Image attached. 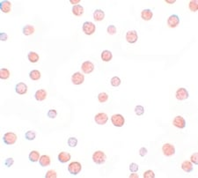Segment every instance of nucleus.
<instances>
[{
    "label": "nucleus",
    "mask_w": 198,
    "mask_h": 178,
    "mask_svg": "<svg viewBox=\"0 0 198 178\" xmlns=\"http://www.w3.org/2000/svg\"><path fill=\"white\" fill-rule=\"evenodd\" d=\"M138 165L137 163H130V171L132 173H137L138 171Z\"/></svg>",
    "instance_id": "39"
},
{
    "label": "nucleus",
    "mask_w": 198,
    "mask_h": 178,
    "mask_svg": "<svg viewBox=\"0 0 198 178\" xmlns=\"http://www.w3.org/2000/svg\"><path fill=\"white\" fill-rule=\"evenodd\" d=\"M16 141H17V135L13 132H6L3 136V142L7 146L13 145L16 143Z\"/></svg>",
    "instance_id": "3"
},
{
    "label": "nucleus",
    "mask_w": 198,
    "mask_h": 178,
    "mask_svg": "<svg viewBox=\"0 0 198 178\" xmlns=\"http://www.w3.org/2000/svg\"><path fill=\"white\" fill-rule=\"evenodd\" d=\"M46 178H57V174L55 170H48L46 175H45Z\"/></svg>",
    "instance_id": "35"
},
{
    "label": "nucleus",
    "mask_w": 198,
    "mask_h": 178,
    "mask_svg": "<svg viewBox=\"0 0 198 178\" xmlns=\"http://www.w3.org/2000/svg\"><path fill=\"white\" fill-rule=\"evenodd\" d=\"M175 97L179 100H187L189 97V95H188V90L186 88L180 87V88H179L178 90L176 91Z\"/></svg>",
    "instance_id": "8"
},
{
    "label": "nucleus",
    "mask_w": 198,
    "mask_h": 178,
    "mask_svg": "<svg viewBox=\"0 0 198 178\" xmlns=\"http://www.w3.org/2000/svg\"><path fill=\"white\" fill-rule=\"evenodd\" d=\"M188 8L192 12H197L198 10V3L197 1H190L188 4Z\"/></svg>",
    "instance_id": "33"
},
{
    "label": "nucleus",
    "mask_w": 198,
    "mask_h": 178,
    "mask_svg": "<svg viewBox=\"0 0 198 178\" xmlns=\"http://www.w3.org/2000/svg\"><path fill=\"white\" fill-rule=\"evenodd\" d=\"M147 153H148V150H147L145 147H141V148L139 149V155H140L141 157H144V156L147 154Z\"/></svg>",
    "instance_id": "42"
},
{
    "label": "nucleus",
    "mask_w": 198,
    "mask_h": 178,
    "mask_svg": "<svg viewBox=\"0 0 198 178\" xmlns=\"http://www.w3.org/2000/svg\"><path fill=\"white\" fill-rule=\"evenodd\" d=\"M106 160H107V156H106V154L102 151H96L93 154V162L98 164V165H101V164L105 163Z\"/></svg>",
    "instance_id": "4"
},
{
    "label": "nucleus",
    "mask_w": 198,
    "mask_h": 178,
    "mask_svg": "<svg viewBox=\"0 0 198 178\" xmlns=\"http://www.w3.org/2000/svg\"><path fill=\"white\" fill-rule=\"evenodd\" d=\"M135 113H136V115L137 116H143L144 114V108L143 107V106H141V105H138V106H136L135 107Z\"/></svg>",
    "instance_id": "32"
},
{
    "label": "nucleus",
    "mask_w": 198,
    "mask_h": 178,
    "mask_svg": "<svg viewBox=\"0 0 198 178\" xmlns=\"http://www.w3.org/2000/svg\"><path fill=\"white\" fill-rule=\"evenodd\" d=\"M121 79L119 78V77H113L111 80H110V84H111V86H114V87H117L119 86L120 85H121Z\"/></svg>",
    "instance_id": "30"
},
{
    "label": "nucleus",
    "mask_w": 198,
    "mask_h": 178,
    "mask_svg": "<svg viewBox=\"0 0 198 178\" xmlns=\"http://www.w3.org/2000/svg\"><path fill=\"white\" fill-rule=\"evenodd\" d=\"M180 24V17L176 14H172L167 19V25L171 28H174Z\"/></svg>",
    "instance_id": "9"
},
{
    "label": "nucleus",
    "mask_w": 198,
    "mask_h": 178,
    "mask_svg": "<svg viewBox=\"0 0 198 178\" xmlns=\"http://www.w3.org/2000/svg\"><path fill=\"white\" fill-rule=\"evenodd\" d=\"M98 100H99V102H101V103L106 102L108 100L107 94H106V93H99V95H98Z\"/></svg>",
    "instance_id": "34"
},
{
    "label": "nucleus",
    "mask_w": 198,
    "mask_h": 178,
    "mask_svg": "<svg viewBox=\"0 0 198 178\" xmlns=\"http://www.w3.org/2000/svg\"><path fill=\"white\" fill-rule=\"evenodd\" d=\"M79 2H80V0H70V3L71 4H75V5L79 4Z\"/></svg>",
    "instance_id": "44"
},
{
    "label": "nucleus",
    "mask_w": 198,
    "mask_h": 178,
    "mask_svg": "<svg viewBox=\"0 0 198 178\" xmlns=\"http://www.w3.org/2000/svg\"><path fill=\"white\" fill-rule=\"evenodd\" d=\"M15 92L18 94V95H25L26 92H27V86L25 84V83H18L16 86H15Z\"/></svg>",
    "instance_id": "15"
},
{
    "label": "nucleus",
    "mask_w": 198,
    "mask_h": 178,
    "mask_svg": "<svg viewBox=\"0 0 198 178\" xmlns=\"http://www.w3.org/2000/svg\"><path fill=\"white\" fill-rule=\"evenodd\" d=\"M81 70L85 74H90L94 70V64L90 61H85L81 65Z\"/></svg>",
    "instance_id": "7"
},
{
    "label": "nucleus",
    "mask_w": 198,
    "mask_h": 178,
    "mask_svg": "<svg viewBox=\"0 0 198 178\" xmlns=\"http://www.w3.org/2000/svg\"><path fill=\"white\" fill-rule=\"evenodd\" d=\"M107 33L109 34V35H116V26H114V25H109L108 27H107Z\"/></svg>",
    "instance_id": "37"
},
{
    "label": "nucleus",
    "mask_w": 198,
    "mask_h": 178,
    "mask_svg": "<svg viewBox=\"0 0 198 178\" xmlns=\"http://www.w3.org/2000/svg\"><path fill=\"white\" fill-rule=\"evenodd\" d=\"M82 30L83 32L86 35H92L95 30H96V27L95 25L91 22V21H85L83 23V26H82Z\"/></svg>",
    "instance_id": "1"
},
{
    "label": "nucleus",
    "mask_w": 198,
    "mask_h": 178,
    "mask_svg": "<svg viewBox=\"0 0 198 178\" xmlns=\"http://www.w3.org/2000/svg\"><path fill=\"white\" fill-rule=\"evenodd\" d=\"M130 178H133V177L138 178L139 177H138V175H137V174H135V175H134V174H132V175H130Z\"/></svg>",
    "instance_id": "45"
},
{
    "label": "nucleus",
    "mask_w": 198,
    "mask_h": 178,
    "mask_svg": "<svg viewBox=\"0 0 198 178\" xmlns=\"http://www.w3.org/2000/svg\"><path fill=\"white\" fill-rule=\"evenodd\" d=\"M190 161L195 164V165H198V154L197 153H195L194 154L191 155L190 157Z\"/></svg>",
    "instance_id": "41"
},
{
    "label": "nucleus",
    "mask_w": 198,
    "mask_h": 178,
    "mask_svg": "<svg viewBox=\"0 0 198 178\" xmlns=\"http://www.w3.org/2000/svg\"><path fill=\"white\" fill-rule=\"evenodd\" d=\"M39 163L41 167H43V168L49 166L50 163H51L50 157H49V155H42V156H40L39 160Z\"/></svg>",
    "instance_id": "20"
},
{
    "label": "nucleus",
    "mask_w": 198,
    "mask_h": 178,
    "mask_svg": "<svg viewBox=\"0 0 198 178\" xmlns=\"http://www.w3.org/2000/svg\"><path fill=\"white\" fill-rule=\"evenodd\" d=\"M12 9V4L10 1L7 0H3L0 2V10L4 13H9Z\"/></svg>",
    "instance_id": "14"
},
{
    "label": "nucleus",
    "mask_w": 198,
    "mask_h": 178,
    "mask_svg": "<svg viewBox=\"0 0 198 178\" xmlns=\"http://www.w3.org/2000/svg\"><path fill=\"white\" fill-rule=\"evenodd\" d=\"M35 98L36 100H44L47 98V92L44 90V89H39L35 92Z\"/></svg>",
    "instance_id": "19"
},
{
    "label": "nucleus",
    "mask_w": 198,
    "mask_h": 178,
    "mask_svg": "<svg viewBox=\"0 0 198 178\" xmlns=\"http://www.w3.org/2000/svg\"><path fill=\"white\" fill-rule=\"evenodd\" d=\"M22 33H23L25 35H26V36L32 35L35 33V27H34V26H32V25H26V26H24L23 28H22Z\"/></svg>",
    "instance_id": "22"
},
{
    "label": "nucleus",
    "mask_w": 198,
    "mask_h": 178,
    "mask_svg": "<svg viewBox=\"0 0 198 178\" xmlns=\"http://www.w3.org/2000/svg\"><path fill=\"white\" fill-rule=\"evenodd\" d=\"M108 120V117L106 113H98L95 117H94V121L97 124L99 125H104L107 123Z\"/></svg>",
    "instance_id": "11"
},
{
    "label": "nucleus",
    "mask_w": 198,
    "mask_h": 178,
    "mask_svg": "<svg viewBox=\"0 0 198 178\" xmlns=\"http://www.w3.org/2000/svg\"><path fill=\"white\" fill-rule=\"evenodd\" d=\"M13 163H14V160L13 158L5 159L4 161V165L6 168H11Z\"/></svg>",
    "instance_id": "38"
},
{
    "label": "nucleus",
    "mask_w": 198,
    "mask_h": 178,
    "mask_svg": "<svg viewBox=\"0 0 198 178\" xmlns=\"http://www.w3.org/2000/svg\"><path fill=\"white\" fill-rule=\"evenodd\" d=\"M105 18V13L102 10L100 9H96L93 12V19L95 21H102Z\"/></svg>",
    "instance_id": "21"
},
{
    "label": "nucleus",
    "mask_w": 198,
    "mask_h": 178,
    "mask_svg": "<svg viewBox=\"0 0 198 178\" xmlns=\"http://www.w3.org/2000/svg\"><path fill=\"white\" fill-rule=\"evenodd\" d=\"M40 153L38 151H31L29 153V155H28V160L31 161V162H36V161H39L40 160Z\"/></svg>",
    "instance_id": "23"
},
{
    "label": "nucleus",
    "mask_w": 198,
    "mask_h": 178,
    "mask_svg": "<svg viewBox=\"0 0 198 178\" xmlns=\"http://www.w3.org/2000/svg\"><path fill=\"white\" fill-rule=\"evenodd\" d=\"M81 169H82V165L79 161H73L70 163L68 166V171L72 176H77L80 173Z\"/></svg>",
    "instance_id": "2"
},
{
    "label": "nucleus",
    "mask_w": 198,
    "mask_h": 178,
    "mask_svg": "<svg viewBox=\"0 0 198 178\" xmlns=\"http://www.w3.org/2000/svg\"><path fill=\"white\" fill-rule=\"evenodd\" d=\"M47 116H48V117H49V118L51 119L56 118L57 117V111L56 109H50V110L48 111Z\"/></svg>",
    "instance_id": "36"
},
{
    "label": "nucleus",
    "mask_w": 198,
    "mask_h": 178,
    "mask_svg": "<svg viewBox=\"0 0 198 178\" xmlns=\"http://www.w3.org/2000/svg\"><path fill=\"white\" fill-rule=\"evenodd\" d=\"M72 13H73L75 16H78V17L83 15V13H84V8H83V6L80 5V4L74 5V6L72 7Z\"/></svg>",
    "instance_id": "25"
},
{
    "label": "nucleus",
    "mask_w": 198,
    "mask_h": 178,
    "mask_svg": "<svg viewBox=\"0 0 198 178\" xmlns=\"http://www.w3.org/2000/svg\"><path fill=\"white\" fill-rule=\"evenodd\" d=\"M10 77V72L6 68H2L0 70V79H7Z\"/></svg>",
    "instance_id": "28"
},
{
    "label": "nucleus",
    "mask_w": 198,
    "mask_h": 178,
    "mask_svg": "<svg viewBox=\"0 0 198 178\" xmlns=\"http://www.w3.org/2000/svg\"><path fill=\"white\" fill-rule=\"evenodd\" d=\"M111 122L116 127H122L125 123V119L121 114H115L111 117Z\"/></svg>",
    "instance_id": "6"
},
{
    "label": "nucleus",
    "mask_w": 198,
    "mask_h": 178,
    "mask_svg": "<svg viewBox=\"0 0 198 178\" xmlns=\"http://www.w3.org/2000/svg\"><path fill=\"white\" fill-rule=\"evenodd\" d=\"M152 16H153V13L152 12L151 9H144V10H143L142 13H141V17H142V19L144 20H145V21L152 20Z\"/></svg>",
    "instance_id": "17"
},
{
    "label": "nucleus",
    "mask_w": 198,
    "mask_h": 178,
    "mask_svg": "<svg viewBox=\"0 0 198 178\" xmlns=\"http://www.w3.org/2000/svg\"><path fill=\"white\" fill-rule=\"evenodd\" d=\"M58 160H59L61 163H66L68 161H70V160L71 159V155L69 154V153H66V152H61L58 156Z\"/></svg>",
    "instance_id": "18"
},
{
    "label": "nucleus",
    "mask_w": 198,
    "mask_h": 178,
    "mask_svg": "<svg viewBox=\"0 0 198 178\" xmlns=\"http://www.w3.org/2000/svg\"><path fill=\"white\" fill-rule=\"evenodd\" d=\"M85 80V77L82 73L80 72H75L72 76H71V81L74 85L76 86H79V85H81Z\"/></svg>",
    "instance_id": "13"
},
{
    "label": "nucleus",
    "mask_w": 198,
    "mask_h": 178,
    "mask_svg": "<svg viewBox=\"0 0 198 178\" xmlns=\"http://www.w3.org/2000/svg\"><path fill=\"white\" fill-rule=\"evenodd\" d=\"M101 59L102 61H104V62H109L110 60L112 59V58H113V55H112V53H111V51H109V50H103L102 52H101Z\"/></svg>",
    "instance_id": "24"
},
{
    "label": "nucleus",
    "mask_w": 198,
    "mask_h": 178,
    "mask_svg": "<svg viewBox=\"0 0 198 178\" xmlns=\"http://www.w3.org/2000/svg\"><path fill=\"white\" fill-rule=\"evenodd\" d=\"M67 144L70 147H76L77 145H78V139L74 138V137H71V138L68 139Z\"/></svg>",
    "instance_id": "31"
},
{
    "label": "nucleus",
    "mask_w": 198,
    "mask_h": 178,
    "mask_svg": "<svg viewBox=\"0 0 198 178\" xmlns=\"http://www.w3.org/2000/svg\"><path fill=\"white\" fill-rule=\"evenodd\" d=\"M36 138V133L34 131H28L25 133V139L26 140H35Z\"/></svg>",
    "instance_id": "29"
},
{
    "label": "nucleus",
    "mask_w": 198,
    "mask_h": 178,
    "mask_svg": "<svg viewBox=\"0 0 198 178\" xmlns=\"http://www.w3.org/2000/svg\"><path fill=\"white\" fill-rule=\"evenodd\" d=\"M138 33L137 31L135 30H130V31H128L127 34H126V40L129 43H135L138 41Z\"/></svg>",
    "instance_id": "12"
},
{
    "label": "nucleus",
    "mask_w": 198,
    "mask_h": 178,
    "mask_svg": "<svg viewBox=\"0 0 198 178\" xmlns=\"http://www.w3.org/2000/svg\"><path fill=\"white\" fill-rule=\"evenodd\" d=\"M27 58L29 60V62L35 64V63H37L39 61V55L36 53V52H34V51H30L27 55Z\"/></svg>",
    "instance_id": "26"
},
{
    "label": "nucleus",
    "mask_w": 198,
    "mask_h": 178,
    "mask_svg": "<svg viewBox=\"0 0 198 178\" xmlns=\"http://www.w3.org/2000/svg\"><path fill=\"white\" fill-rule=\"evenodd\" d=\"M181 169L187 173H191L194 170L193 163L189 160H185L181 163Z\"/></svg>",
    "instance_id": "16"
},
{
    "label": "nucleus",
    "mask_w": 198,
    "mask_h": 178,
    "mask_svg": "<svg viewBox=\"0 0 198 178\" xmlns=\"http://www.w3.org/2000/svg\"><path fill=\"white\" fill-rule=\"evenodd\" d=\"M162 152L163 154L166 157H171L175 154V147L169 143H166L162 146Z\"/></svg>",
    "instance_id": "5"
},
{
    "label": "nucleus",
    "mask_w": 198,
    "mask_h": 178,
    "mask_svg": "<svg viewBox=\"0 0 198 178\" xmlns=\"http://www.w3.org/2000/svg\"><path fill=\"white\" fill-rule=\"evenodd\" d=\"M167 4H174V3H175V0H173V1H169V0H166V1Z\"/></svg>",
    "instance_id": "46"
},
{
    "label": "nucleus",
    "mask_w": 198,
    "mask_h": 178,
    "mask_svg": "<svg viewBox=\"0 0 198 178\" xmlns=\"http://www.w3.org/2000/svg\"><path fill=\"white\" fill-rule=\"evenodd\" d=\"M144 178H154L155 177V174L152 170L149 169V170H146L144 173Z\"/></svg>",
    "instance_id": "40"
},
{
    "label": "nucleus",
    "mask_w": 198,
    "mask_h": 178,
    "mask_svg": "<svg viewBox=\"0 0 198 178\" xmlns=\"http://www.w3.org/2000/svg\"><path fill=\"white\" fill-rule=\"evenodd\" d=\"M7 39H8V35H7L6 33H4V32L0 33V40L2 41H5Z\"/></svg>",
    "instance_id": "43"
},
{
    "label": "nucleus",
    "mask_w": 198,
    "mask_h": 178,
    "mask_svg": "<svg viewBox=\"0 0 198 178\" xmlns=\"http://www.w3.org/2000/svg\"><path fill=\"white\" fill-rule=\"evenodd\" d=\"M173 124L178 129H184L186 127V120L181 116H177L173 120Z\"/></svg>",
    "instance_id": "10"
},
{
    "label": "nucleus",
    "mask_w": 198,
    "mask_h": 178,
    "mask_svg": "<svg viewBox=\"0 0 198 178\" xmlns=\"http://www.w3.org/2000/svg\"><path fill=\"white\" fill-rule=\"evenodd\" d=\"M29 77L32 80H39L40 79V72L38 70H33L29 72Z\"/></svg>",
    "instance_id": "27"
}]
</instances>
